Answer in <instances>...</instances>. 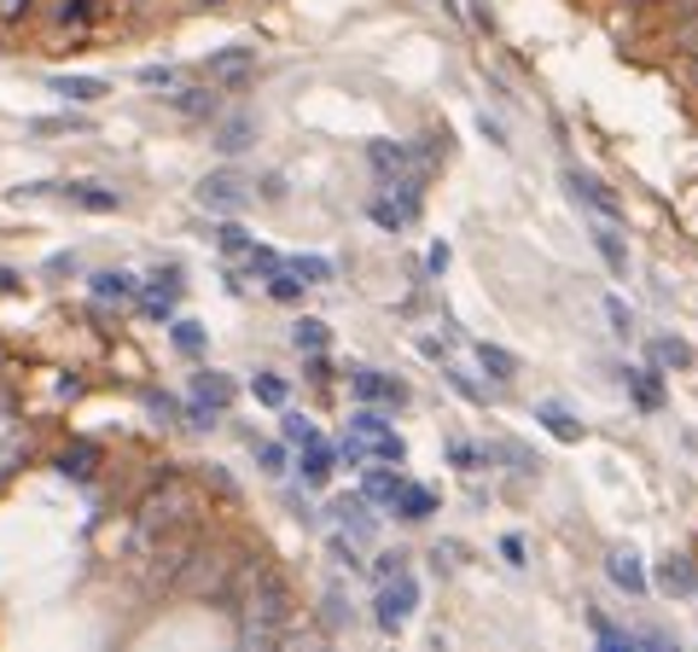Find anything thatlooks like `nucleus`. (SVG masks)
I'll use <instances>...</instances> for the list:
<instances>
[{
	"label": "nucleus",
	"mask_w": 698,
	"mask_h": 652,
	"mask_svg": "<svg viewBox=\"0 0 698 652\" xmlns=\"http://www.w3.org/2000/svg\"><path fill=\"white\" fill-rule=\"evenodd\" d=\"M652 367H658V373H681V367H692V344L687 338H652Z\"/></svg>",
	"instance_id": "21"
},
{
	"label": "nucleus",
	"mask_w": 698,
	"mask_h": 652,
	"mask_svg": "<svg viewBox=\"0 0 698 652\" xmlns=\"http://www.w3.org/2000/svg\"><path fill=\"white\" fill-rule=\"evenodd\" d=\"M216 146L228 152V157H233V152H244V146H251V122H244V117H233L228 129H221V140H216Z\"/></svg>",
	"instance_id": "34"
},
{
	"label": "nucleus",
	"mask_w": 698,
	"mask_h": 652,
	"mask_svg": "<svg viewBox=\"0 0 698 652\" xmlns=\"http://www.w3.org/2000/svg\"><path fill=\"white\" fill-rule=\"evenodd\" d=\"M593 251L606 257L611 274H629V244H623V221H600L593 216Z\"/></svg>",
	"instance_id": "17"
},
{
	"label": "nucleus",
	"mask_w": 698,
	"mask_h": 652,
	"mask_svg": "<svg viewBox=\"0 0 698 652\" xmlns=\"http://www.w3.org/2000/svg\"><path fill=\"white\" fill-rule=\"evenodd\" d=\"M618 379L629 384L634 408H646V414H658V408H664V384H658V367H623Z\"/></svg>",
	"instance_id": "18"
},
{
	"label": "nucleus",
	"mask_w": 698,
	"mask_h": 652,
	"mask_svg": "<svg viewBox=\"0 0 698 652\" xmlns=\"http://www.w3.org/2000/svg\"><path fill=\"white\" fill-rule=\"evenodd\" d=\"M425 262H430V274H443V269H448V244H430Z\"/></svg>",
	"instance_id": "40"
},
{
	"label": "nucleus",
	"mask_w": 698,
	"mask_h": 652,
	"mask_svg": "<svg viewBox=\"0 0 698 652\" xmlns=\"http://www.w3.org/2000/svg\"><path fill=\"white\" fill-rule=\"evenodd\" d=\"M280 437L292 443V448H303V443H315V437H320V425H315L309 414H280Z\"/></svg>",
	"instance_id": "31"
},
{
	"label": "nucleus",
	"mask_w": 698,
	"mask_h": 652,
	"mask_svg": "<svg viewBox=\"0 0 698 652\" xmlns=\"http://www.w3.org/2000/svg\"><path fill=\"white\" fill-rule=\"evenodd\" d=\"M652 583H658L669 600H698V559H687V554H669L658 570H652Z\"/></svg>",
	"instance_id": "13"
},
{
	"label": "nucleus",
	"mask_w": 698,
	"mask_h": 652,
	"mask_svg": "<svg viewBox=\"0 0 698 652\" xmlns=\"http://www.w3.org/2000/svg\"><path fill=\"white\" fill-rule=\"evenodd\" d=\"M448 460H455L466 478H478V472H489V460H495V455L478 448V443H466V437H455V443H448Z\"/></svg>",
	"instance_id": "26"
},
{
	"label": "nucleus",
	"mask_w": 698,
	"mask_h": 652,
	"mask_svg": "<svg viewBox=\"0 0 698 652\" xmlns=\"http://www.w3.org/2000/svg\"><path fill=\"white\" fill-rule=\"evenodd\" d=\"M216 244H221V251H228V257H251L257 233H244L239 221H221V228H216Z\"/></svg>",
	"instance_id": "32"
},
{
	"label": "nucleus",
	"mask_w": 698,
	"mask_h": 652,
	"mask_svg": "<svg viewBox=\"0 0 698 652\" xmlns=\"http://www.w3.org/2000/svg\"><path fill=\"white\" fill-rule=\"evenodd\" d=\"M384 513H396V519H407V524H425L430 513H437V489H425V483H414V478H402L396 501H390Z\"/></svg>",
	"instance_id": "15"
},
{
	"label": "nucleus",
	"mask_w": 698,
	"mask_h": 652,
	"mask_svg": "<svg viewBox=\"0 0 698 652\" xmlns=\"http://www.w3.org/2000/svg\"><path fill=\"white\" fill-rule=\"evenodd\" d=\"M244 611H251L244 641H274L280 629L292 623V588H285L274 570H257V588H251V600H244Z\"/></svg>",
	"instance_id": "3"
},
{
	"label": "nucleus",
	"mask_w": 698,
	"mask_h": 652,
	"mask_svg": "<svg viewBox=\"0 0 698 652\" xmlns=\"http://www.w3.org/2000/svg\"><path fill=\"white\" fill-rule=\"evenodd\" d=\"M443 152H448V134H425V140H373V146H367V163H373L384 181H407V175L419 181Z\"/></svg>",
	"instance_id": "2"
},
{
	"label": "nucleus",
	"mask_w": 698,
	"mask_h": 652,
	"mask_svg": "<svg viewBox=\"0 0 698 652\" xmlns=\"http://www.w3.org/2000/svg\"><path fill=\"white\" fill-rule=\"evenodd\" d=\"M478 361H483V373L495 379V384H512V379H519V356L501 350V344H478Z\"/></svg>",
	"instance_id": "24"
},
{
	"label": "nucleus",
	"mask_w": 698,
	"mask_h": 652,
	"mask_svg": "<svg viewBox=\"0 0 698 652\" xmlns=\"http://www.w3.org/2000/svg\"><path fill=\"white\" fill-rule=\"evenodd\" d=\"M292 344L303 356H315V350H326V344H332V333H326V320H315V315H303L297 326H292Z\"/></svg>",
	"instance_id": "28"
},
{
	"label": "nucleus",
	"mask_w": 698,
	"mask_h": 652,
	"mask_svg": "<svg viewBox=\"0 0 698 652\" xmlns=\"http://www.w3.org/2000/svg\"><path fill=\"white\" fill-rule=\"evenodd\" d=\"M692 82H698V53H692Z\"/></svg>",
	"instance_id": "41"
},
{
	"label": "nucleus",
	"mask_w": 698,
	"mask_h": 652,
	"mask_svg": "<svg viewBox=\"0 0 698 652\" xmlns=\"http://www.w3.org/2000/svg\"><path fill=\"white\" fill-rule=\"evenodd\" d=\"M88 292H94V297H106V303H111V297H117V303H134L140 280H134V274H122V269H99V274L88 280Z\"/></svg>",
	"instance_id": "20"
},
{
	"label": "nucleus",
	"mask_w": 698,
	"mask_h": 652,
	"mask_svg": "<svg viewBox=\"0 0 698 652\" xmlns=\"http://www.w3.org/2000/svg\"><path fill=\"white\" fill-rule=\"evenodd\" d=\"M588 629H593V641H600L606 652H629V646H675L669 635H658V629H623V623H611L600 606H588Z\"/></svg>",
	"instance_id": "11"
},
{
	"label": "nucleus",
	"mask_w": 698,
	"mask_h": 652,
	"mask_svg": "<svg viewBox=\"0 0 698 652\" xmlns=\"http://www.w3.org/2000/svg\"><path fill=\"white\" fill-rule=\"evenodd\" d=\"M419 611V577L414 570H390V577H379V600H373V623L384 629V635H402L407 623H414Z\"/></svg>",
	"instance_id": "4"
},
{
	"label": "nucleus",
	"mask_w": 698,
	"mask_h": 652,
	"mask_svg": "<svg viewBox=\"0 0 698 652\" xmlns=\"http://www.w3.org/2000/svg\"><path fill=\"white\" fill-rule=\"evenodd\" d=\"M58 472L76 478V483H88V478H94V448H88V443H70L65 455H58Z\"/></svg>",
	"instance_id": "29"
},
{
	"label": "nucleus",
	"mask_w": 698,
	"mask_h": 652,
	"mask_svg": "<svg viewBox=\"0 0 698 652\" xmlns=\"http://www.w3.org/2000/svg\"><path fill=\"white\" fill-rule=\"evenodd\" d=\"M285 274H297L303 285H332L338 280V262L332 257H315V251H297V257H280Z\"/></svg>",
	"instance_id": "19"
},
{
	"label": "nucleus",
	"mask_w": 698,
	"mask_h": 652,
	"mask_svg": "<svg viewBox=\"0 0 698 652\" xmlns=\"http://www.w3.org/2000/svg\"><path fill=\"white\" fill-rule=\"evenodd\" d=\"M349 396L367 402V408H407V379L396 373H379V367H349Z\"/></svg>",
	"instance_id": "6"
},
{
	"label": "nucleus",
	"mask_w": 698,
	"mask_h": 652,
	"mask_svg": "<svg viewBox=\"0 0 698 652\" xmlns=\"http://www.w3.org/2000/svg\"><path fill=\"white\" fill-rule=\"evenodd\" d=\"M338 455H343L349 466H367V460L402 466V460H407V443H402V432L379 414V408H367V402H361V414L349 420V432H343V448H338Z\"/></svg>",
	"instance_id": "1"
},
{
	"label": "nucleus",
	"mask_w": 698,
	"mask_h": 652,
	"mask_svg": "<svg viewBox=\"0 0 698 652\" xmlns=\"http://www.w3.org/2000/svg\"><path fill=\"white\" fill-rule=\"evenodd\" d=\"M606 320H611V333H618V338H634V309L623 297H606Z\"/></svg>",
	"instance_id": "33"
},
{
	"label": "nucleus",
	"mask_w": 698,
	"mask_h": 652,
	"mask_svg": "<svg viewBox=\"0 0 698 652\" xmlns=\"http://www.w3.org/2000/svg\"><path fill=\"white\" fill-rule=\"evenodd\" d=\"M251 65H257V58L239 47V53H221V58H210V65H204V70H210L216 82H239V76H251Z\"/></svg>",
	"instance_id": "30"
},
{
	"label": "nucleus",
	"mask_w": 698,
	"mask_h": 652,
	"mask_svg": "<svg viewBox=\"0 0 698 652\" xmlns=\"http://www.w3.org/2000/svg\"><path fill=\"white\" fill-rule=\"evenodd\" d=\"M257 460H262V472H285V448H280V443H262Z\"/></svg>",
	"instance_id": "37"
},
{
	"label": "nucleus",
	"mask_w": 698,
	"mask_h": 652,
	"mask_svg": "<svg viewBox=\"0 0 698 652\" xmlns=\"http://www.w3.org/2000/svg\"><path fill=\"white\" fill-rule=\"evenodd\" d=\"M687 18H681V24H675V47H681V53H698V0H692V7H681Z\"/></svg>",
	"instance_id": "35"
},
{
	"label": "nucleus",
	"mask_w": 698,
	"mask_h": 652,
	"mask_svg": "<svg viewBox=\"0 0 698 652\" xmlns=\"http://www.w3.org/2000/svg\"><path fill=\"white\" fill-rule=\"evenodd\" d=\"M634 7H646V0H634Z\"/></svg>",
	"instance_id": "42"
},
{
	"label": "nucleus",
	"mask_w": 698,
	"mask_h": 652,
	"mask_svg": "<svg viewBox=\"0 0 698 652\" xmlns=\"http://www.w3.org/2000/svg\"><path fill=\"white\" fill-rule=\"evenodd\" d=\"M228 402H233V379L228 373H216V367L193 373V408H187L193 425H216L221 414H228Z\"/></svg>",
	"instance_id": "7"
},
{
	"label": "nucleus",
	"mask_w": 698,
	"mask_h": 652,
	"mask_svg": "<svg viewBox=\"0 0 698 652\" xmlns=\"http://www.w3.org/2000/svg\"><path fill=\"white\" fill-rule=\"evenodd\" d=\"M536 420H542L559 443H582V425L570 420V408H565V402H536Z\"/></svg>",
	"instance_id": "22"
},
{
	"label": "nucleus",
	"mask_w": 698,
	"mask_h": 652,
	"mask_svg": "<svg viewBox=\"0 0 698 652\" xmlns=\"http://www.w3.org/2000/svg\"><path fill=\"white\" fill-rule=\"evenodd\" d=\"M175 350H181V356H198V350H204L198 320H175Z\"/></svg>",
	"instance_id": "36"
},
{
	"label": "nucleus",
	"mask_w": 698,
	"mask_h": 652,
	"mask_svg": "<svg viewBox=\"0 0 698 652\" xmlns=\"http://www.w3.org/2000/svg\"><path fill=\"white\" fill-rule=\"evenodd\" d=\"M251 198H257V193L244 187L239 170H216V175L198 181V204H204V210H216V216H239Z\"/></svg>",
	"instance_id": "8"
},
{
	"label": "nucleus",
	"mask_w": 698,
	"mask_h": 652,
	"mask_svg": "<svg viewBox=\"0 0 698 652\" xmlns=\"http://www.w3.org/2000/svg\"><path fill=\"white\" fill-rule=\"evenodd\" d=\"M58 198H70V204H81V210H117V193H99L94 181H70V187H58Z\"/></svg>",
	"instance_id": "25"
},
{
	"label": "nucleus",
	"mask_w": 698,
	"mask_h": 652,
	"mask_svg": "<svg viewBox=\"0 0 698 652\" xmlns=\"http://www.w3.org/2000/svg\"><path fill=\"white\" fill-rule=\"evenodd\" d=\"M181 292H187V280H181V269H157V274H146V280H140L134 303H140V315H152V320H175V303H181Z\"/></svg>",
	"instance_id": "9"
},
{
	"label": "nucleus",
	"mask_w": 698,
	"mask_h": 652,
	"mask_svg": "<svg viewBox=\"0 0 698 652\" xmlns=\"http://www.w3.org/2000/svg\"><path fill=\"white\" fill-rule=\"evenodd\" d=\"M501 554H506V565H530L524 559V536H501Z\"/></svg>",
	"instance_id": "38"
},
{
	"label": "nucleus",
	"mask_w": 698,
	"mask_h": 652,
	"mask_svg": "<svg viewBox=\"0 0 698 652\" xmlns=\"http://www.w3.org/2000/svg\"><path fill=\"white\" fill-rule=\"evenodd\" d=\"M419 204H425L419 181L407 175V181H384V198L367 204V216H373L384 233H402V228H414V221H419Z\"/></svg>",
	"instance_id": "5"
},
{
	"label": "nucleus",
	"mask_w": 698,
	"mask_h": 652,
	"mask_svg": "<svg viewBox=\"0 0 698 652\" xmlns=\"http://www.w3.org/2000/svg\"><path fill=\"white\" fill-rule=\"evenodd\" d=\"M606 577L623 588V595H646L652 588V577H646V559L634 554V547H611L606 554Z\"/></svg>",
	"instance_id": "14"
},
{
	"label": "nucleus",
	"mask_w": 698,
	"mask_h": 652,
	"mask_svg": "<svg viewBox=\"0 0 698 652\" xmlns=\"http://www.w3.org/2000/svg\"><path fill=\"white\" fill-rule=\"evenodd\" d=\"M407 565V554H379L373 559V577H390V570H402Z\"/></svg>",
	"instance_id": "39"
},
{
	"label": "nucleus",
	"mask_w": 698,
	"mask_h": 652,
	"mask_svg": "<svg viewBox=\"0 0 698 652\" xmlns=\"http://www.w3.org/2000/svg\"><path fill=\"white\" fill-rule=\"evenodd\" d=\"M251 396H257L262 408H285V396H292V384H285L280 373H269V367H262V373H251Z\"/></svg>",
	"instance_id": "27"
},
{
	"label": "nucleus",
	"mask_w": 698,
	"mask_h": 652,
	"mask_svg": "<svg viewBox=\"0 0 698 652\" xmlns=\"http://www.w3.org/2000/svg\"><path fill=\"white\" fill-rule=\"evenodd\" d=\"M332 519H338V530H343L349 542H373V530H379L373 501H367L361 489H356V496H338V501H332Z\"/></svg>",
	"instance_id": "12"
},
{
	"label": "nucleus",
	"mask_w": 698,
	"mask_h": 652,
	"mask_svg": "<svg viewBox=\"0 0 698 652\" xmlns=\"http://www.w3.org/2000/svg\"><path fill=\"white\" fill-rule=\"evenodd\" d=\"M53 94H65V99H76V106H94V99H106L111 88L99 76H53Z\"/></svg>",
	"instance_id": "23"
},
{
	"label": "nucleus",
	"mask_w": 698,
	"mask_h": 652,
	"mask_svg": "<svg viewBox=\"0 0 698 652\" xmlns=\"http://www.w3.org/2000/svg\"><path fill=\"white\" fill-rule=\"evenodd\" d=\"M565 187H570V198H577L588 216H600V221H623V198L611 193L600 175H588V170H565Z\"/></svg>",
	"instance_id": "10"
},
{
	"label": "nucleus",
	"mask_w": 698,
	"mask_h": 652,
	"mask_svg": "<svg viewBox=\"0 0 698 652\" xmlns=\"http://www.w3.org/2000/svg\"><path fill=\"white\" fill-rule=\"evenodd\" d=\"M332 466H338V448L315 437V443H303V460H297V472H303V489H326V478H332Z\"/></svg>",
	"instance_id": "16"
}]
</instances>
